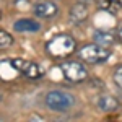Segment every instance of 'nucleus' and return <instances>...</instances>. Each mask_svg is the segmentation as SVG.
Returning <instances> with one entry per match:
<instances>
[{
  "mask_svg": "<svg viewBox=\"0 0 122 122\" xmlns=\"http://www.w3.org/2000/svg\"><path fill=\"white\" fill-rule=\"evenodd\" d=\"M46 51L52 59H65L76 51V41L70 34H57L46 44Z\"/></svg>",
  "mask_w": 122,
  "mask_h": 122,
  "instance_id": "1",
  "label": "nucleus"
},
{
  "mask_svg": "<svg viewBox=\"0 0 122 122\" xmlns=\"http://www.w3.org/2000/svg\"><path fill=\"white\" fill-rule=\"evenodd\" d=\"M44 103H46V107H49L51 111H56V112H67L73 107L75 104V98L70 93H65V91H59V90H54V91H49L44 98Z\"/></svg>",
  "mask_w": 122,
  "mask_h": 122,
  "instance_id": "2",
  "label": "nucleus"
},
{
  "mask_svg": "<svg viewBox=\"0 0 122 122\" xmlns=\"http://www.w3.org/2000/svg\"><path fill=\"white\" fill-rule=\"evenodd\" d=\"M78 57L85 64H103L111 57L109 47H104L101 44H86L78 49Z\"/></svg>",
  "mask_w": 122,
  "mask_h": 122,
  "instance_id": "3",
  "label": "nucleus"
},
{
  "mask_svg": "<svg viewBox=\"0 0 122 122\" xmlns=\"http://www.w3.org/2000/svg\"><path fill=\"white\" fill-rule=\"evenodd\" d=\"M60 72L64 73L65 80L72 81V83H81L88 78V70L85 68V65L81 62L76 60H65L60 64Z\"/></svg>",
  "mask_w": 122,
  "mask_h": 122,
  "instance_id": "4",
  "label": "nucleus"
},
{
  "mask_svg": "<svg viewBox=\"0 0 122 122\" xmlns=\"http://www.w3.org/2000/svg\"><path fill=\"white\" fill-rule=\"evenodd\" d=\"M33 11L34 15L39 16V18H54L57 13H59V7H57L54 2L51 0H42V2H38L34 7H33Z\"/></svg>",
  "mask_w": 122,
  "mask_h": 122,
  "instance_id": "5",
  "label": "nucleus"
},
{
  "mask_svg": "<svg viewBox=\"0 0 122 122\" xmlns=\"http://www.w3.org/2000/svg\"><path fill=\"white\" fill-rule=\"evenodd\" d=\"M116 39H119L117 34L112 33V31H107V29H98V31L93 33V41L96 44H101L104 47H111L116 42Z\"/></svg>",
  "mask_w": 122,
  "mask_h": 122,
  "instance_id": "6",
  "label": "nucleus"
},
{
  "mask_svg": "<svg viewBox=\"0 0 122 122\" xmlns=\"http://www.w3.org/2000/svg\"><path fill=\"white\" fill-rule=\"evenodd\" d=\"M68 16H70V21L73 23V25H80V23H83L85 20L88 18V8H86V3H81V2H78L75 3L70 11H68Z\"/></svg>",
  "mask_w": 122,
  "mask_h": 122,
  "instance_id": "7",
  "label": "nucleus"
},
{
  "mask_svg": "<svg viewBox=\"0 0 122 122\" xmlns=\"http://www.w3.org/2000/svg\"><path fill=\"white\" fill-rule=\"evenodd\" d=\"M13 29L18 33H38L41 29V25L31 18H21L13 23Z\"/></svg>",
  "mask_w": 122,
  "mask_h": 122,
  "instance_id": "8",
  "label": "nucleus"
},
{
  "mask_svg": "<svg viewBox=\"0 0 122 122\" xmlns=\"http://www.w3.org/2000/svg\"><path fill=\"white\" fill-rule=\"evenodd\" d=\"M96 106L103 112H112V111H116L119 107V101L111 94H101L98 98V101H96Z\"/></svg>",
  "mask_w": 122,
  "mask_h": 122,
  "instance_id": "9",
  "label": "nucleus"
},
{
  "mask_svg": "<svg viewBox=\"0 0 122 122\" xmlns=\"http://www.w3.org/2000/svg\"><path fill=\"white\" fill-rule=\"evenodd\" d=\"M98 8L114 15L119 10H122V0H99L98 2Z\"/></svg>",
  "mask_w": 122,
  "mask_h": 122,
  "instance_id": "10",
  "label": "nucleus"
},
{
  "mask_svg": "<svg viewBox=\"0 0 122 122\" xmlns=\"http://www.w3.org/2000/svg\"><path fill=\"white\" fill-rule=\"evenodd\" d=\"M23 75L31 78V80H36L39 76L42 75V72H41V67L38 64H34V62H28V65L25 68V72H23Z\"/></svg>",
  "mask_w": 122,
  "mask_h": 122,
  "instance_id": "11",
  "label": "nucleus"
},
{
  "mask_svg": "<svg viewBox=\"0 0 122 122\" xmlns=\"http://www.w3.org/2000/svg\"><path fill=\"white\" fill-rule=\"evenodd\" d=\"M13 44V38H11V34L7 33L5 29H0V47L2 49H7Z\"/></svg>",
  "mask_w": 122,
  "mask_h": 122,
  "instance_id": "12",
  "label": "nucleus"
},
{
  "mask_svg": "<svg viewBox=\"0 0 122 122\" xmlns=\"http://www.w3.org/2000/svg\"><path fill=\"white\" fill-rule=\"evenodd\" d=\"M112 80H114V83H116V85H117V86L122 90V65H117L116 68H114Z\"/></svg>",
  "mask_w": 122,
  "mask_h": 122,
  "instance_id": "13",
  "label": "nucleus"
},
{
  "mask_svg": "<svg viewBox=\"0 0 122 122\" xmlns=\"http://www.w3.org/2000/svg\"><path fill=\"white\" fill-rule=\"evenodd\" d=\"M117 38H119V41L122 42V26H119V29H117Z\"/></svg>",
  "mask_w": 122,
  "mask_h": 122,
  "instance_id": "14",
  "label": "nucleus"
},
{
  "mask_svg": "<svg viewBox=\"0 0 122 122\" xmlns=\"http://www.w3.org/2000/svg\"><path fill=\"white\" fill-rule=\"evenodd\" d=\"M78 2H81V3H91L93 0H78Z\"/></svg>",
  "mask_w": 122,
  "mask_h": 122,
  "instance_id": "15",
  "label": "nucleus"
}]
</instances>
